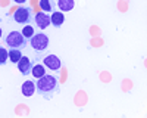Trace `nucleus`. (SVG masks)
<instances>
[{
    "label": "nucleus",
    "instance_id": "obj_7",
    "mask_svg": "<svg viewBox=\"0 0 147 118\" xmlns=\"http://www.w3.org/2000/svg\"><path fill=\"white\" fill-rule=\"evenodd\" d=\"M34 21H35V25L40 30H46L50 25V15L46 14V12H38L37 15H34Z\"/></svg>",
    "mask_w": 147,
    "mask_h": 118
},
{
    "label": "nucleus",
    "instance_id": "obj_17",
    "mask_svg": "<svg viewBox=\"0 0 147 118\" xmlns=\"http://www.w3.org/2000/svg\"><path fill=\"white\" fill-rule=\"evenodd\" d=\"M0 37H2V27H0Z\"/></svg>",
    "mask_w": 147,
    "mask_h": 118
},
{
    "label": "nucleus",
    "instance_id": "obj_14",
    "mask_svg": "<svg viewBox=\"0 0 147 118\" xmlns=\"http://www.w3.org/2000/svg\"><path fill=\"white\" fill-rule=\"evenodd\" d=\"M21 33L24 34V37H25L28 41H30V39L32 37V35L35 34V31H34V28H32L31 24H28V25H24V30H22Z\"/></svg>",
    "mask_w": 147,
    "mask_h": 118
},
{
    "label": "nucleus",
    "instance_id": "obj_3",
    "mask_svg": "<svg viewBox=\"0 0 147 118\" xmlns=\"http://www.w3.org/2000/svg\"><path fill=\"white\" fill-rule=\"evenodd\" d=\"M13 21L16 24H22V25H28L34 21V10L31 6H19L13 12Z\"/></svg>",
    "mask_w": 147,
    "mask_h": 118
},
{
    "label": "nucleus",
    "instance_id": "obj_6",
    "mask_svg": "<svg viewBox=\"0 0 147 118\" xmlns=\"http://www.w3.org/2000/svg\"><path fill=\"white\" fill-rule=\"evenodd\" d=\"M18 69H19V73L22 74V75H28V74H31V69H32V66H34V64H32V61L30 58H27V56H22L19 61H18Z\"/></svg>",
    "mask_w": 147,
    "mask_h": 118
},
{
    "label": "nucleus",
    "instance_id": "obj_13",
    "mask_svg": "<svg viewBox=\"0 0 147 118\" xmlns=\"http://www.w3.org/2000/svg\"><path fill=\"white\" fill-rule=\"evenodd\" d=\"M31 74L35 77V78H40L46 74V69H44V65H34L32 69H31Z\"/></svg>",
    "mask_w": 147,
    "mask_h": 118
},
{
    "label": "nucleus",
    "instance_id": "obj_2",
    "mask_svg": "<svg viewBox=\"0 0 147 118\" xmlns=\"http://www.w3.org/2000/svg\"><path fill=\"white\" fill-rule=\"evenodd\" d=\"M5 44L10 49H25L27 44H28V40L24 37V34L21 31H10L6 37H5Z\"/></svg>",
    "mask_w": 147,
    "mask_h": 118
},
{
    "label": "nucleus",
    "instance_id": "obj_15",
    "mask_svg": "<svg viewBox=\"0 0 147 118\" xmlns=\"http://www.w3.org/2000/svg\"><path fill=\"white\" fill-rule=\"evenodd\" d=\"M9 61V52L5 47H0V65H6Z\"/></svg>",
    "mask_w": 147,
    "mask_h": 118
},
{
    "label": "nucleus",
    "instance_id": "obj_11",
    "mask_svg": "<svg viewBox=\"0 0 147 118\" xmlns=\"http://www.w3.org/2000/svg\"><path fill=\"white\" fill-rule=\"evenodd\" d=\"M40 7L43 12L49 14V12H55L56 9V2L55 0H40Z\"/></svg>",
    "mask_w": 147,
    "mask_h": 118
},
{
    "label": "nucleus",
    "instance_id": "obj_16",
    "mask_svg": "<svg viewBox=\"0 0 147 118\" xmlns=\"http://www.w3.org/2000/svg\"><path fill=\"white\" fill-rule=\"evenodd\" d=\"M13 2H15V3H18V5H22V3H25L27 0H13Z\"/></svg>",
    "mask_w": 147,
    "mask_h": 118
},
{
    "label": "nucleus",
    "instance_id": "obj_8",
    "mask_svg": "<svg viewBox=\"0 0 147 118\" xmlns=\"http://www.w3.org/2000/svg\"><path fill=\"white\" fill-rule=\"evenodd\" d=\"M65 22V15L62 12H52L50 15V25H53L55 28H60Z\"/></svg>",
    "mask_w": 147,
    "mask_h": 118
},
{
    "label": "nucleus",
    "instance_id": "obj_9",
    "mask_svg": "<svg viewBox=\"0 0 147 118\" xmlns=\"http://www.w3.org/2000/svg\"><path fill=\"white\" fill-rule=\"evenodd\" d=\"M56 6L59 7L60 12H71L75 7V0H57Z\"/></svg>",
    "mask_w": 147,
    "mask_h": 118
},
{
    "label": "nucleus",
    "instance_id": "obj_5",
    "mask_svg": "<svg viewBox=\"0 0 147 118\" xmlns=\"http://www.w3.org/2000/svg\"><path fill=\"white\" fill-rule=\"evenodd\" d=\"M43 65L47 66L50 71H55V73H59V69L62 68V61L60 58L56 55H47L43 59Z\"/></svg>",
    "mask_w": 147,
    "mask_h": 118
},
{
    "label": "nucleus",
    "instance_id": "obj_10",
    "mask_svg": "<svg viewBox=\"0 0 147 118\" xmlns=\"http://www.w3.org/2000/svg\"><path fill=\"white\" fill-rule=\"evenodd\" d=\"M21 90H22V94H24V96L31 98L32 94L35 93V84H34L32 81H30V80H28V81H25V83L22 84Z\"/></svg>",
    "mask_w": 147,
    "mask_h": 118
},
{
    "label": "nucleus",
    "instance_id": "obj_1",
    "mask_svg": "<svg viewBox=\"0 0 147 118\" xmlns=\"http://www.w3.org/2000/svg\"><path fill=\"white\" fill-rule=\"evenodd\" d=\"M35 90L38 94H41V98L44 99H52L55 94L59 92V81L56 75H49L44 74L43 77L37 78L35 83Z\"/></svg>",
    "mask_w": 147,
    "mask_h": 118
},
{
    "label": "nucleus",
    "instance_id": "obj_4",
    "mask_svg": "<svg viewBox=\"0 0 147 118\" xmlns=\"http://www.w3.org/2000/svg\"><path fill=\"white\" fill-rule=\"evenodd\" d=\"M30 44L31 47L35 50V52H44L49 44H50V40H49V37L44 34V33H35L32 37L30 39Z\"/></svg>",
    "mask_w": 147,
    "mask_h": 118
},
{
    "label": "nucleus",
    "instance_id": "obj_12",
    "mask_svg": "<svg viewBox=\"0 0 147 118\" xmlns=\"http://www.w3.org/2000/svg\"><path fill=\"white\" fill-rule=\"evenodd\" d=\"M22 58V52L19 49H10L9 50V61L12 64H18V61Z\"/></svg>",
    "mask_w": 147,
    "mask_h": 118
}]
</instances>
